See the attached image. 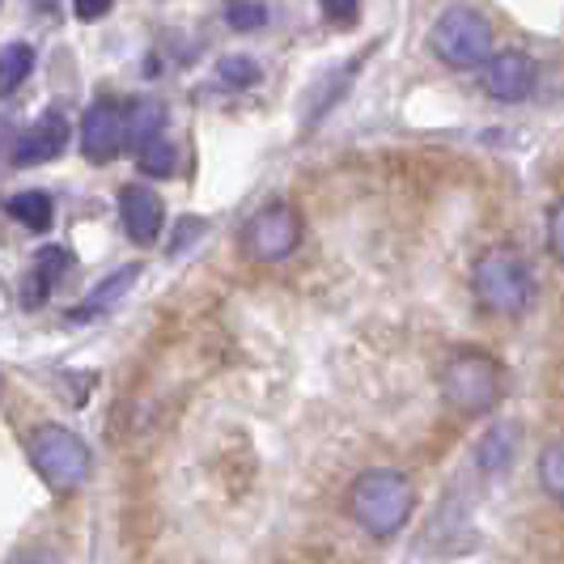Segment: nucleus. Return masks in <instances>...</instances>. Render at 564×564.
<instances>
[{"label":"nucleus","mask_w":564,"mask_h":564,"mask_svg":"<svg viewBox=\"0 0 564 564\" xmlns=\"http://www.w3.org/2000/svg\"><path fill=\"white\" fill-rule=\"evenodd\" d=\"M217 77H221L229 89H251L263 73H259V64H254L251 56H221V64H217Z\"/></svg>","instance_id":"a211bd4d"},{"label":"nucleus","mask_w":564,"mask_h":564,"mask_svg":"<svg viewBox=\"0 0 564 564\" xmlns=\"http://www.w3.org/2000/svg\"><path fill=\"white\" fill-rule=\"evenodd\" d=\"M30 73H34V47L30 43H9L0 52V98H9Z\"/></svg>","instance_id":"2eb2a0df"},{"label":"nucleus","mask_w":564,"mask_h":564,"mask_svg":"<svg viewBox=\"0 0 564 564\" xmlns=\"http://www.w3.org/2000/svg\"><path fill=\"white\" fill-rule=\"evenodd\" d=\"M492 43H497L492 39V22L484 18L480 9H471V4L442 9L433 30H429V52L442 59L446 68H458V73L484 68L488 59L497 56Z\"/></svg>","instance_id":"20e7f679"},{"label":"nucleus","mask_w":564,"mask_h":564,"mask_svg":"<svg viewBox=\"0 0 564 564\" xmlns=\"http://www.w3.org/2000/svg\"><path fill=\"white\" fill-rule=\"evenodd\" d=\"M68 137H73V128H68V119L59 111H47L43 119H34L26 132L13 141V162L18 166H39V162H56L59 153L68 149Z\"/></svg>","instance_id":"1a4fd4ad"},{"label":"nucleus","mask_w":564,"mask_h":564,"mask_svg":"<svg viewBox=\"0 0 564 564\" xmlns=\"http://www.w3.org/2000/svg\"><path fill=\"white\" fill-rule=\"evenodd\" d=\"M115 9V0H73V13L82 18V22H98V18H107Z\"/></svg>","instance_id":"4be33fe9"},{"label":"nucleus","mask_w":564,"mask_h":564,"mask_svg":"<svg viewBox=\"0 0 564 564\" xmlns=\"http://www.w3.org/2000/svg\"><path fill=\"white\" fill-rule=\"evenodd\" d=\"M318 9L327 13V22L336 26H352L361 18V0H318Z\"/></svg>","instance_id":"412c9836"},{"label":"nucleus","mask_w":564,"mask_h":564,"mask_svg":"<svg viewBox=\"0 0 564 564\" xmlns=\"http://www.w3.org/2000/svg\"><path fill=\"white\" fill-rule=\"evenodd\" d=\"M137 276H141V263H128V268H119V272H111L107 281L98 284L89 297H85L82 311H73L68 318L77 323V318H94V314H102L107 306H115V302H123V293L137 284Z\"/></svg>","instance_id":"9b49d317"},{"label":"nucleus","mask_w":564,"mask_h":564,"mask_svg":"<svg viewBox=\"0 0 564 564\" xmlns=\"http://www.w3.org/2000/svg\"><path fill=\"white\" fill-rule=\"evenodd\" d=\"M137 166H141V174H149V178H174L178 174V149L170 141H149L137 153Z\"/></svg>","instance_id":"f3484780"},{"label":"nucleus","mask_w":564,"mask_h":564,"mask_svg":"<svg viewBox=\"0 0 564 564\" xmlns=\"http://www.w3.org/2000/svg\"><path fill=\"white\" fill-rule=\"evenodd\" d=\"M13 564H59V556H52V552H26V556H18Z\"/></svg>","instance_id":"5701e85b"},{"label":"nucleus","mask_w":564,"mask_h":564,"mask_svg":"<svg viewBox=\"0 0 564 564\" xmlns=\"http://www.w3.org/2000/svg\"><path fill=\"white\" fill-rule=\"evenodd\" d=\"M4 213L18 221V226L26 229H52V221H56V204H52V196L47 192H18V196L4 199Z\"/></svg>","instance_id":"ddd939ff"},{"label":"nucleus","mask_w":564,"mask_h":564,"mask_svg":"<svg viewBox=\"0 0 564 564\" xmlns=\"http://www.w3.org/2000/svg\"><path fill=\"white\" fill-rule=\"evenodd\" d=\"M128 144V107L115 98H98L82 115V153L94 166H107Z\"/></svg>","instance_id":"0eeeda50"},{"label":"nucleus","mask_w":564,"mask_h":564,"mask_svg":"<svg viewBox=\"0 0 564 564\" xmlns=\"http://www.w3.org/2000/svg\"><path fill=\"white\" fill-rule=\"evenodd\" d=\"M547 251L556 254V263H564V196L547 208Z\"/></svg>","instance_id":"aec40b11"},{"label":"nucleus","mask_w":564,"mask_h":564,"mask_svg":"<svg viewBox=\"0 0 564 564\" xmlns=\"http://www.w3.org/2000/svg\"><path fill=\"white\" fill-rule=\"evenodd\" d=\"M30 463H34V471L43 476V484L56 497H73L94 471L89 446L64 424H39L30 433Z\"/></svg>","instance_id":"39448f33"},{"label":"nucleus","mask_w":564,"mask_h":564,"mask_svg":"<svg viewBox=\"0 0 564 564\" xmlns=\"http://www.w3.org/2000/svg\"><path fill=\"white\" fill-rule=\"evenodd\" d=\"M471 293L488 314L518 318L535 302V272L518 247H488L471 263Z\"/></svg>","instance_id":"7ed1b4c3"},{"label":"nucleus","mask_w":564,"mask_h":564,"mask_svg":"<svg viewBox=\"0 0 564 564\" xmlns=\"http://www.w3.org/2000/svg\"><path fill=\"white\" fill-rule=\"evenodd\" d=\"M119 217H123L128 238H132L137 247H149V242H158V234L166 226V204H162L158 192L132 183V187L119 192Z\"/></svg>","instance_id":"9d476101"},{"label":"nucleus","mask_w":564,"mask_h":564,"mask_svg":"<svg viewBox=\"0 0 564 564\" xmlns=\"http://www.w3.org/2000/svg\"><path fill=\"white\" fill-rule=\"evenodd\" d=\"M68 268H73V254L64 251V247H43V251L34 254V272H30V281H26L30 306H34L39 297H47V289H52Z\"/></svg>","instance_id":"4468645a"},{"label":"nucleus","mask_w":564,"mask_h":564,"mask_svg":"<svg viewBox=\"0 0 564 564\" xmlns=\"http://www.w3.org/2000/svg\"><path fill=\"white\" fill-rule=\"evenodd\" d=\"M302 234H306V221L302 213L289 204V199H272L254 213L247 229H242V251L254 263H281L289 254L302 247Z\"/></svg>","instance_id":"423d86ee"},{"label":"nucleus","mask_w":564,"mask_h":564,"mask_svg":"<svg viewBox=\"0 0 564 564\" xmlns=\"http://www.w3.org/2000/svg\"><path fill=\"white\" fill-rule=\"evenodd\" d=\"M0 395H4V382H0Z\"/></svg>","instance_id":"b1692460"},{"label":"nucleus","mask_w":564,"mask_h":564,"mask_svg":"<svg viewBox=\"0 0 564 564\" xmlns=\"http://www.w3.org/2000/svg\"><path fill=\"white\" fill-rule=\"evenodd\" d=\"M437 387H442V399L451 403L454 412H463V416H488L506 399L509 373L492 352H484V348H458V352H451L442 361Z\"/></svg>","instance_id":"f03ea898"},{"label":"nucleus","mask_w":564,"mask_h":564,"mask_svg":"<svg viewBox=\"0 0 564 564\" xmlns=\"http://www.w3.org/2000/svg\"><path fill=\"white\" fill-rule=\"evenodd\" d=\"M226 22L234 30H259L268 22L263 0H226Z\"/></svg>","instance_id":"6ab92c4d"},{"label":"nucleus","mask_w":564,"mask_h":564,"mask_svg":"<svg viewBox=\"0 0 564 564\" xmlns=\"http://www.w3.org/2000/svg\"><path fill=\"white\" fill-rule=\"evenodd\" d=\"M162 128H166V107L158 98H141L128 107V149L141 153L144 144L162 137Z\"/></svg>","instance_id":"f8f14e48"},{"label":"nucleus","mask_w":564,"mask_h":564,"mask_svg":"<svg viewBox=\"0 0 564 564\" xmlns=\"http://www.w3.org/2000/svg\"><path fill=\"white\" fill-rule=\"evenodd\" d=\"M412 509H416V484L399 467H369L348 488V513L373 539L399 535L408 527Z\"/></svg>","instance_id":"f257e3e1"},{"label":"nucleus","mask_w":564,"mask_h":564,"mask_svg":"<svg viewBox=\"0 0 564 564\" xmlns=\"http://www.w3.org/2000/svg\"><path fill=\"white\" fill-rule=\"evenodd\" d=\"M539 488L556 501V506H564V437H556V442H547L543 451H539Z\"/></svg>","instance_id":"dca6fc26"},{"label":"nucleus","mask_w":564,"mask_h":564,"mask_svg":"<svg viewBox=\"0 0 564 564\" xmlns=\"http://www.w3.org/2000/svg\"><path fill=\"white\" fill-rule=\"evenodd\" d=\"M539 85V64L527 52H497L480 68V89L492 102H527Z\"/></svg>","instance_id":"6e6552de"}]
</instances>
